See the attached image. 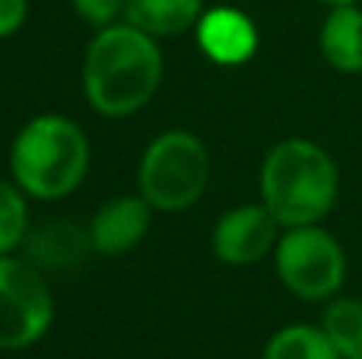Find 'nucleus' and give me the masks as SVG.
Returning <instances> with one entry per match:
<instances>
[{
	"mask_svg": "<svg viewBox=\"0 0 362 359\" xmlns=\"http://www.w3.org/2000/svg\"><path fill=\"white\" fill-rule=\"evenodd\" d=\"M124 16L146 35H181L204 16V0H127Z\"/></svg>",
	"mask_w": 362,
	"mask_h": 359,
	"instance_id": "11",
	"label": "nucleus"
},
{
	"mask_svg": "<svg viewBox=\"0 0 362 359\" xmlns=\"http://www.w3.org/2000/svg\"><path fill=\"white\" fill-rule=\"evenodd\" d=\"M276 273L299 299H327L346 277V258L331 233L315 226H293L276 242Z\"/></svg>",
	"mask_w": 362,
	"mask_h": 359,
	"instance_id": "5",
	"label": "nucleus"
},
{
	"mask_svg": "<svg viewBox=\"0 0 362 359\" xmlns=\"http://www.w3.org/2000/svg\"><path fill=\"white\" fill-rule=\"evenodd\" d=\"M264 359H344L325 328H312V324H289V328L276 331L264 347Z\"/></svg>",
	"mask_w": 362,
	"mask_h": 359,
	"instance_id": "12",
	"label": "nucleus"
},
{
	"mask_svg": "<svg viewBox=\"0 0 362 359\" xmlns=\"http://www.w3.org/2000/svg\"><path fill=\"white\" fill-rule=\"evenodd\" d=\"M321 54L340 73L362 70V10L356 4L331 6L321 25Z\"/></svg>",
	"mask_w": 362,
	"mask_h": 359,
	"instance_id": "10",
	"label": "nucleus"
},
{
	"mask_svg": "<svg viewBox=\"0 0 362 359\" xmlns=\"http://www.w3.org/2000/svg\"><path fill=\"white\" fill-rule=\"evenodd\" d=\"M54 318L45 280L23 261L0 254V350H23L42 341Z\"/></svg>",
	"mask_w": 362,
	"mask_h": 359,
	"instance_id": "6",
	"label": "nucleus"
},
{
	"mask_svg": "<svg viewBox=\"0 0 362 359\" xmlns=\"http://www.w3.org/2000/svg\"><path fill=\"white\" fill-rule=\"evenodd\" d=\"M276 216L264 204H242L219 216L213 229V252L226 264H255L276 245Z\"/></svg>",
	"mask_w": 362,
	"mask_h": 359,
	"instance_id": "7",
	"label": "nucleus"
},
{
	"mask_svg": "<svg viewBox=\"0 0 362 359\" xmlns=\"http://www.w3.org/2000/svg\"><path fill=\"white\" fill-rule=\"evenodd\" d=\"M140 194L156 210H185L204 194L210 178L206 146L187 131H169L146 146L140 159Z\"/></svg>",
	"mask_w": 362,
	"mask_h": 359,
	"instance_id": "4",
	"label": "nucleus"
},
{
	"mask_svg": "<svg viewBox=\"0 0 362 359\" xmlns=\"http://www.w3.org/2000/svg\"><path fill=\"white\" fill-rule=\"evenodd\" d=\"M340 178L334 159L312 140H283L261 169L264 207L286 229L315 226L337 204Z\"/></svg>",
	"mask_w": 362,
	"mask_h": 359,
	"instance_id": "2",
	"label": "nucleus"
},
{
	"mask_svg": "<svg viewBox=\"0 0 362 359\" xmlns=\"http://www.w3.org/2000/svg\"><path fill=\"white\" fill-rule=\"evenodd\" d=\"M321 4H331V6H346V4H356V0H321Z\"/></svg>",
	"mask_w": 362,
	"mask_h": 359,
	"instance_id": "17",
	"label": "nucleus"
},
{
	"mask_svg": "<svg viewBox=\"0 0 362 359\" xmlns=\"http://www.w3.org/2000/svg\"><path fill=\"white\" fill-rule=\"evenodd\" d=\"M89 165L86 134L64 114H42L16 134L10 150L13 182L38 201H57L83 182Z\"/></svg>",
	"mask_w": 362,
	"mask_h": 359,
	"instance_id": "3",
	"label": "nucleus"
},
{
	"mask_svg": "<svg viewBox=\"0 0 362 359\" xmlns=\"http://www.w3.org/2000/svg\"><path fill=\"white\" fill-rule=\"evenodd\" d=\"M163 76V54L137 25H105L89 42L83 89L89 105L108 118L134 114L153 99Z\"/></svg>",
	"mask_w": 362,
	"mask_h": 359,
	"instance_id": "1",
	"label": "nucleus"
},
{
	"mask_svg": "<svg viewBox=\"0 0 362 359\" xmlns=\"http://www.w3.org/2000/svg\"><path fill=\"white\" fill-rule=\"evenodd\" d=\"M321 328L344 359H362V302H356V299L331 302Z\"/></svg>",
	"mask_w": 362,
	"mask_h": 359,
	"instance_id": "13",
	"label": "nucleus"
},
{
	"mask_svg": "<svg viewBox=\"0 0 362 359\" xmlns=\"http://www.w3.org/2000/svg\"><path fill=\"white\" fill-rule=\"evenodd\" d=\"M197 42L210 61L223 64V67H235L257 51V29L245 13L223 6V10H210L200 16Z\"/></svg>",
	"mask_w": 362,
	"mask_h": 359,
	"instance_id": "9",
	"label": "nucleus"
},
{
	"mask_svg": "<svg viewBox=\"0 0 362 359\" xmlns=\"http://www.w3.org/2000/svg\"><path fill=\"white\" fill-rule=\"evenodd\" d=\"M70 4L80 13V19H86L89 25L105 29V25H115V19L124 13L127 0H70Z\"/></svg>",
	"mask_w": 362,
	"mask_h": 359,
	"instance_id": "15",
	"label": "nucleus"
},
{
	"mask_svg": "<svg viewBox=\"0 0 362 359\" xmlns=\"http://www.w3.org/2000/svg\"><path fill=\"white\" fill-rule=\"evenodd\" d=\"M25 19V0H0V38L13 35Z\"/></svg>",
	"mask_w": 362,
	"mask_h": 359,
	"instance_id": "16",
	"label": "nucleus"
},
{
	"mask_svg": "<svg viewBox=\"0 0 362 359\" xmlns=\"http://www.w3.org/2000/svg\"><path fill=\"white\" fill-rule=\"evenodd\" d=\"M146 229H150V204L144 194L112 197L89 223V245L99 254H124L144 239Z\"/></svg>",
	"mask_w": 362,
	"mask_h": 359,
	"instance_id": "8",
	"label": "nucleus"
},
{
	"mask_svg": "<svg viewBox=\"0 0 362 359\" xmlns=\"http://www.w3.org/2000/svg\"><path fill=\"white\" fill-rule=\"evenodd\" d=\"M29 213H25L23 188L0 178V254H10L25 239Z\"/></svg>",
	"mask_w": 362,
	"mask_h": 359,
	"instance_id": "14",
	"label": "nucleus"
}]
</instances>
